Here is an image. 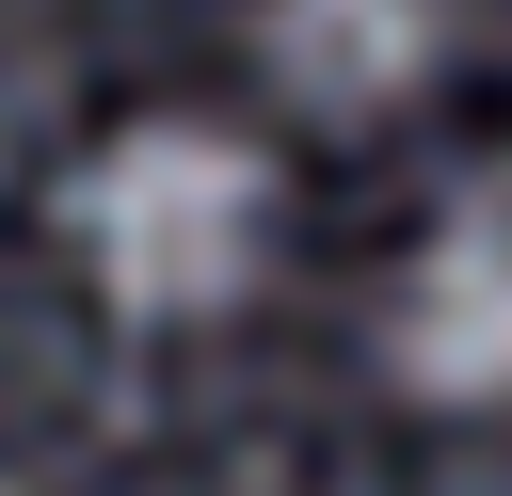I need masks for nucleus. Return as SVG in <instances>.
I'll return each mask as SVG.
<instances>
[{"label":"nucleus","mask_w":512,"mask_h":496,"mask_svg":"<svg viewBox=\"0 0 512 496\" xmlns=\"http://www.w3.org/2000/svg\"><path fill=\"white\" fill-rule=\"evenodd\" d=\"M448 64V0H256V80L304 128H400Z\"/></svg>","instance_id":"3"},{"label":"nucleus","mask_w":512,"mask_h":496,"mask_svg":"<svg viewBox=\"0 0 512 496\" xmlns=\"http://www.w3.org/2000/svg\"><path fill=\"white\" fill-rule=\"evenodd\" d=\"M64 256H80V288H96L112 320H144V336L240 320V304L272 288V256H288V176H272V144L224 128V112H128V128H96L80 176H64Z\"/></svg>","instance_id":"1"},{"label":"nucleus","mask_w":512,"mask_h":496,"mask_svg":"<svg viewBox=\"0 0 512 496\" xmlns=\"http://www.w3.org/2000/svg\"><path fill=\"white\" fill-rule=\"evenodd\" d=\"M384 384L416 416H512V176L448 192L384 272Z\"/></svg>","instance_id":"2"},{"label":"nucleus","mask_w":512,"mask_h":496,"mask_svg":"<svg viewBox=\"0 0 512 496\" xmlns=\"http://www.w3.org/2000/svg\"><path fill=\"white\" fill-rule=\"evenodd\" d=\"M0 176H16V144H0Z\"/></svg>","instance_id":"4"}]
</instances>
